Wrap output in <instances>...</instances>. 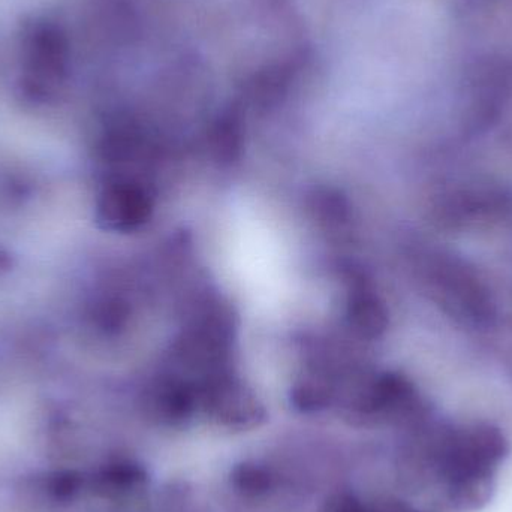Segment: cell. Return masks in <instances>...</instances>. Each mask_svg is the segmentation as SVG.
Segmentation results:
<instances>
[{
	"label": "cell",
	"mask_w": 512,
	"mask_h": 512,
	"mask_svg": "<svg viewBox=\"0 0 512 512\" xmlns=\"http://www.w3.org/2000/svg\"><path fill=\"white\" fill-rule=\"evenodd\" d=\"M510 453L498 427L477 424L448 436L441 450V471L448 496L460 510H480L489 504L502 460Z\"/></svg>",
	"instance_id": "obj_1"
},
{
	"label": "cell",
	"mask_w": 512,
	"mask_h": 512,
	"mask_svg": "<svg viewBox=\"0 0 512 512\" xmlns=\"http://www.w3.org/2000/svg\"><path fill=\"white\" fill-rule=\"evenodd\" d=\"M324 512H372L351 495H336L325 504Z\"/></svg>",
	"instance_id": "obj_3"
},
{
	"label": "cell",
	"mask_w": 512,
	"mask_h": 512,
	"mask_svg": "<svg viewBox=\"0 0 512 512\" xmlns=\"http://www.w3.org/2000/svg\"><path fill=\"white\" fill-rule=\"evenodd\" d=\"M231 483L243 495L259 496L271 489L273 478L267 469L256 463H242L231 472Z\"/></svg>",
	"instance_id": "obj_2"
}]
</instances>
